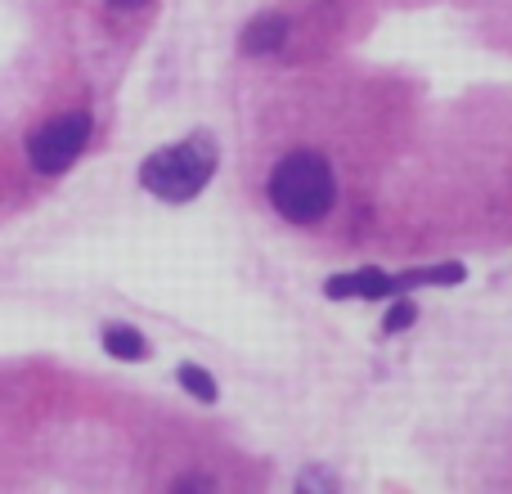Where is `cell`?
<instances>
[{
    "label": "cell",
    "instance_id": "cell-1",
    "mask_svg": "<svg viewBox=\"0 0 512 494\" xmlns=\"http://www.w3.org/2000/svg\"><path fill=\"white\" fill-rule=\"evenodd\" d=\"M265 198L288 225H319L337 203V171L324 153L292 149L265 176Z\"/></svg>",
    "mask_w": 512,
    "mask_h": 494
},
{
    "label": "cell",
    "instance_id": "cell-2",
    "mask_svg": "<svg viewBox=\"0 0 512 494\" xmlns=\"http://www.w3.org/2000/svg\"><path fill=\"white\" fill-rule=\"evenodd\" d=\"M216 167H221V149L207 131H194L185 140L153 149L140 162V189L162 203H194L207 185H212Z\"/></svg>",
    "mask_w": 512,
    "mask_h": 494
},
{
    "label": "cell",
    "instance_id": "cell-3",
    "mask_svg": "<svg viewBox=\"0 0 512 494\" xmlns=\"http://www.w3.org/2000/svg\"><path fill=\"white\" fill-rule=\"evenodd\" d=\"M468 270L459 261L450 265H423V270H405V274H387V270H351V274H333L324 279V297L328 301H387L400 297L409 288H427V283H463Z\"/></svg>",
    "mask_w": 512,
    "mask_h": 494
},
{
    "label": "cell",
    "instance_id": "cell-4",
    "mask_svg": "<svg viewBox=\"0 0 512 494\" xmlns=\"http://www.w3.org/2000/svg\"><path fill=\"white\" fill-rule=\"evenodd\" d=\"M90 135H95V117H90L86 108L59 113L27 135V162H32V171H41V176H63V171L86 153Z\"/></svg>",
    "mask_w": 512,
    "mask_h": 494
},
{
    "label": "cell",
    "instance_id": "cell-5",
    "mask_svg": "<svg viewBox=\"0 0 512 494\" xmlns=\"http://www.w3.org/2000/svg\"><path fill=\"white\" fill-rule=\"evenodd\" d=\"M283 45H288V18H283V14H256L252 23L243 27V36H239V50L256 54V59L279 54Z\"/></svg>",
    "mask_w": 512,
    "mask_h": 494
},
{
    "label": "cell",
    "instance_id": "cell-6",
    "mask_svg": "<svg viewBox=\"0 0 512 494\" xmlns=\"http://www.w3.org/2000/svg\"><path fill=\"white\" fill-rule=\"evenodd\" d=\"M99 346H104L113 360H126V364H144L153 355L149 337H144L140 328H131V324H104V333H99Z\"/></svg>",
    "mask_w": 512,
    "mask_h": 494
},
{
    "label": "cell",
    "instance_id": "cell-7",
    "mask_svg": "<svg viewBox=\"0 0 512 494\" xmlns=\"http://www.w3.org/2000/svg\"><path fill=\"white\" fill-rule=\"evenodd\" d=\"M176 378H180V387H185L189 396L198 400V405H216V400H221V387H216V378L203 369V364L185 360V364L176 369Z\"/></svg>",
    "mask_w": 512,
    "mask_h": 494
},
{
    "label": "cell",
    "instance_id": "cell-8",
    "mask_svg": "<svg viewBox=\"0 0 512 494\" xmlns=\"http://www.w3.org/2000/svg\"><path fill=\"white\" fill-rule=\"evenodd\" d=\"M414 319H418V306L405 297V292H400L396 306H391V310H387V319H382V333L396 337V333H405V328H414Z\"/></svg>",
    "mask_w": 512,
    "mask_h": 494
},
{
    "label": "cell",
    "instance_id": "cell-9",
    "mask_svg": "<svg viewBox=\"0 0 512 494\" xmlns=\"http://www.w3.org/2000/svg\"><path fill=\"white\" fill-rule=\"evenodd\" d=\"M297 490H337V477L333 472H324V468H306L297 477Z\"/></svg>",
    "mask_w": 512,
    "mask_h": 494
},
{
    "label": "cell",
    "instance_id": "cell-10",
    "mask_svg": "<svg viewBox=\"0 0 512 494\" xmlns=\"http://www.w3.org/2000/svg\"><path fill=\"white\" fill-rule=\"evenodd\" d=\"M171 490H216V481L207 477V472H189V477H180Z\"/></svg>",
    "mask_w": 512,
    "mask_h": 494
},
{
    "label": "cell",
    "instance_id": "cell-11",
    "mask_svg": "<svg viewBox=\"0 0 512 494\" xmlns=\"http://www.w3.org/2000/svg\"><path fill=\"white\" fill-rule=\"evenodd\" d=\"M149 0H108V9H117V14H135V9H144Z\"/></svg>",
    "mask_w": 512,
    "mask_h": 494
}]
</instances>
